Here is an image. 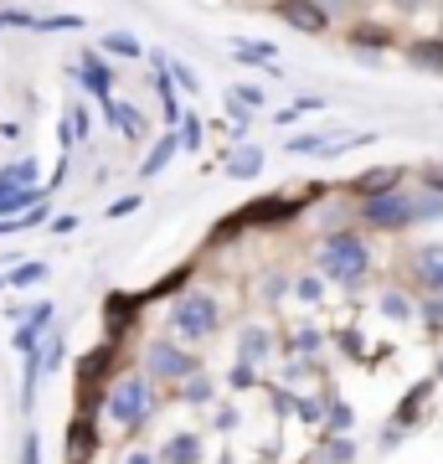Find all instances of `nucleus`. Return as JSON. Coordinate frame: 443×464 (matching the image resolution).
<instances>
[{"instance_id": "20", "label": "nucleus", "mask_w": 443, "mask_h": 464, "mask_svg": "<svg viewBox=\"0 0 443 464\" xmlns=\"http://www.w3.org/2000/svg\"><path fill=\"white\" fill-rule=\"evenodd\" d=\"M237 57H243V63H274L279 52L268 47V42H237Z\"/></svg>"}, {"instance_id": "5", "label": "nucleus", "mask_w": 443, "mask_h": 464, "mask_svg": "<svg viewBox=\"0 0 443 464\" xmlns=\"http://www.w3.org/2000/svg\"><path fill=\"white\" fill-rule=\"evenodd\" d=\"M274 16L289 21V26H299V32H310V36H320L330 26L325 11H320L314 0H279V5H274Z\"/></svg>"}, {"instance_id": "19", "label": "nucleus", "mask_w": 443, "mask_h": 464, "mask_svg": "<svg viewBox=\"0 0 443 464\" xmlns=\"http://www.w3.org/2000/svg\"><path fill=\"white\" fill-rule=\"evenodd\" d=\"M99 47L103 52H119V57H140V42H134V36H124V32H109Z\"/></svg>"}, {"instance_id": "29", "label": "nucleus", "mask_w": 443, "mask_h": 464, "mask_svg": "<svg viewBox=\"0 0 443 464\" xmlns=\"http://www.w3.org/2000/svg\"><path fill=\"white\" fill-rule=\"evenodd\" d=\"M381 315L402 320V315H408V299H402V295H381Z\"/></svg>"}, {"instance_id": "14", "label": "nucleus", "mask_w": 443, "mask_h": 464, "mask_svg": "<svg viewBox=\"0 0 443 464\" xmlns=\"http://www.w3.org/2000/svg\"><path fill=\"white\" fill-rule=\"evenodd\" d=\"M176 150H181V134L170 130V134H165V140H160V145H155V150H149V155H145V166H140V176H155V170H165V160H170Z\"/></svg>"}, {"instance_id": "31", "label": "nucleus", "mask_w": 443, "mask_h": 464, "mask_svg": "<svg viewBox=\"0 0 443 464\" xmlns=\"http://www.w3.org/2000/svg\"><path fill=\"white\" fill-rule=\"evenodd\" d=\"M5 26H36V16H26V11H0V32Z\"/></svg>"}, {"instance_id": "25", "label": "nucleus", "mask_w": 443, "mask_h": 464, "mask_svg": "<svg viewBox=\"0 0 443 464\" xmlns=\"http://www.w3.org/2000/svg\"><path fill=\"white\" fill-rule=\"evenodd\" d=\"M165 67H170V78H176V83H181L186 88V93H197V72H191V67H186V63H165Z\"/></svg>"}, {"instance_id": "11", "label": "nucleus", "mask_w": 443, "mask_h": 464, "mask_svg": "<svg viewBox=\"0 0 443 464\" xmlns=\"http://www.w3.org/2000/svg\"><path fill=\"white\" fill-rule=\"evenodd\" d=\"M165 464H201V439L197 433H170L165 439Z\"/></svg>"}, {"instance_id": "37", "label": "nucleus", "mask_w": 443, "mask_h": 464, "mask_svg": "<svg viewBox=\"0 0 443 464\" xmlns=\"http://www.w3.org/2000/svg\"><path fill=\"white\" fill-rule=\"evenodd\" d=\"M134 207H140V197H124V201H114L109 212H114V217H124V212H134Z\"/></svg>"}, {"instance_id": "39", "label": "nucleus", "mask_w": 443, "mask_h": 464, "mask_svg": "<svg viewBox=\"0 0 443 464\" xmlns=\"http://www.w3.org/2000/svg\"><path fill=\"white\" fill-rule=\"evenodd\" d=\"M428 186H438V191H443V176H438V170H433V176H428Z\"/></svg>"}, {"instance_id": "34", "label": "nucleus", "mask_w": 443, "mask_h": 464, "mask_svg": "<svg viewBox=\"0 0 443 464\" xmlns=\"http://www.w3.org/2000/svg\"><path fill=\"white\" fill-rule=\"evenodd\" d=\"M351 454H356L351 444H330V459H335V464H351Z\"/></svg>"}, {"instance_id": "3", "label": "nucleus", "mask_w": 443, "mask_h": 464, "mask_svg": "<svg viewBox=\"0 0 443 464\" xmlns=\"http://www.w3.org/2000/svg\"><path fill=\"white\" fill-rule=\"evenodd\" d=\"M222 325V304L212 295H186L176 310H170V331L181 341H207V335Z\"/></svg>"}, {"instance_id": "13", "label": "nucleus", "mask_w": 443, "mask_h": 464, "mask_svg": "<svg viewBox=\"0 0 443 464\" xmlns=\"http://www.w3.org/2000/svg\"><path fill=\"white\" fill-rule=\"evenodd\" d=\"M397 176H402L397 166H377V170H366L361 181H356V191H361V197L371 201V197H381V191H392V186H397Z\"/></svg>"}, {"instance_id": "26", "label": "nucleus", "mask_w": 443, "mask_h": 464, "mask_svg": "<svg viewBox=\"0 0 443 464\" xmlns=\"http://www.w3.org/2000/svg\"><path fill=\"white\" fill-rule=\"evenodd\" d=\"M423 320L433 325V331L443 325V295H428V299H423Z\"/></svg>"}, {"instance_id": "4", "label": "nucleus", "mask_w": 443, "mask_h": 464, "mask_svg": "<svg viewBox=\"0 0 443 464\" xmlns=\"http://www.w3.org/2000/svg\"><path fill=\"white\" fill-rule=\"evenodd\" d=\"M201 366L197 356H186L181 346H170V341H160V346H149V377H170V382H191Z\"/></svg>"}, {"instance_id": "22", "label": "nucleus", "mask_w": 443, "mask_h": 464, "mask_svg": "<svg viewBox=\"0 0 443 464\" xmlns=\"http://www.w3.org/2000/svg\"><path fill=\"white\" fill-rule=\"evenodd\" d=\"M130 310H134V299L130 295H114V299H109V325H114V331H124Z\"/></svg>"}, {"instance_id": "21", "label": "nucleus", "mask_w": 443, "mask_h": 464, "mask_svg": "<svg viewBox=\"0 0 443 464\" xmlns=\"http://www.w3.org/2000/svg\"><path fill=\"white\" fill-rule=\"evenodd\" d=\"M57 366H63V331L47 335V346H42V372H52V377H57Z\"/></svg>"}, {"instance_id": "28", "label": "nucleus", "mask_w": 443, "mask_h": 464, "mask_svg": "<svg viewBox=\"0 0 443 464\" xmlns=\"http://www.w3.org/2000/svg\"><path fill=\"white\" fill-rule=\"evenodd\" d=\"M314 109H325V103H320V99H299L294 109H284V114H279V124H289V119H299V114H314Z\"/></svg>"}, {"instance_id": "1", "label": "nucleus", "mask_w": 443, "mask_h": 464, "mask_svg": "<svg viewBox=\"0 0 443 464\" xmlns=\"http://www.w3.org/2000/svg\"><path fill=\"white\" fill-rule=\"evenodd\" d=\"M366 268H371V258H366V243L356 237V232H330L325 248H320V274H330L335 284H356L366 279Z\"/></svg>"}, {"instance_id": "23", "label": "nucleus", "mask_w": 443, "mask_h": 464, "mask_svg": "<svg viewBox=\"0 0 443 464\" xmlns=\"http://www.w3.org/2000/svg\"><path fill=\"white\" fill-rule=\"evenodd\" d=\"M181 398H186V402H207V398H212V382L197 372L191 382H181Z\"/></svg>"}, {"instance_id": "35", "label": "nucleus", "mask_w": 443, "mask_h": 464, "mask_svg": "<svg viewBox=\"0 0 443 464\" xmlns=\"http://www.w3.org/2000/svg\"><path fill=\"white\" fill-rule=\"evenodd\" d=\"M299 299H320V279H299Z\"/></svg>"}, {"instance_id": "16", "label": "nucleus", "mask_w": 443, "mask_h": 464, "mask_svg": "<svg viewBox=\"0 0 443 464\" xmlns=\"http://www.w3.org/2000/svg\"><path fill=\"white\" fill-rule=\"evenodd\" d=\"M42 279H47V264H42V258H32V264H16L11 274H5V284H11V289H32V284H42Z\"/></svg>"}, {"instance_id": "7", "label": "nucleus", "mask_w": 443, "mask_h": 464, "mask_svg": "<svg viewBox=\"0 0 443 464\" xmlns=\"http://www.w3.org/2000/svg\"><path fill=\"white\" fill-rule=\"evenodd\" d=\"M42 197H47V191H42V186H5L0 181V222H11V217H26V212H36V207H42Z\"/></svg>"}, {"instance_id": "18", "label": "nucleus", "mask_w": 443, "mask_h": 464, "mask_svg": "<svg viewBox=\"0 0 443 464\" xmlns=\"http://www.w3.org/2000/svg\"><path fill=\"white\" fill-rule=\"evenodd\" d=\"M412 63L443 72V42H418V47H412Z\"/></svg>"}, {"instance_id": "38", "label": "nucleus", "mask_w": 443, "mask_h": 464, "mask_svg": "<svg viewBox=\"0 0 443 464\" xmlns=\"http://www.w3.org/2000/svg\"><path fill=\"white\" fill-rule=\"evenodd\" d=\"M124 464H155V459H149V454H130Z\"/></svg>"}, {"instance_id": "30", "label": "nucleus", "mask_w": 443, "mask_h": 464, "mask_svg": "<svg viewBox=\"0 0 443 464\" xmlns=\"http://www.w3.org/2000/svg\"><path fill=\"white\" fill-rule=\"evenodd\" d=\"M21 464H42V444H36V433L21 439Z\"/></svg>"}, {"instance_id": "9", "label": "nucleus", "mask_w": 443, "mask_h": 464, "mask_svg": "<svg viewBox=\"0 0 443 464\" xmlns=\"http://www.w3.org/2000/svg\"><path fill=\"white\" fill-rule=\"evenodd\" d=\"M93 449H99V439H93V418L78 413L72 418V444H67V454H72V464H88L93 459Z\"/></svg>"}, {"instance_id": "15", "label": "nucleus", "mask_w": 443, "mask_h": 464, "mask_svg": "<svg viewBox=\"0 0 443 464\" xmlns=\"http://www.w3.org/2000/svg\"><path fill=\"white\" fill-rule=\"evenodd\" d=\"M258 170H263V150H253V145H243V155H232L227 160L232 181H247V176H258Z\"/></svg>"}, {"instance_id": "27", "label": "nucleus", "mask_w": 443, "mask_h": 464, "mask_svg": "<svg viewBox=\"0 0 443 464\" xmlns=\"http://www.w3.org/2000/svg\"><path fill=\"white\" fill-rule=\"evenodd\" d=\"M181 145H186V150H201V119H197V114H186V130H181Z\"/></svg>"}, {"instance_id": "8", "label": "nucleus", "mask_w": 443, "mask_h": 464, "mask_svg": "<svg viewBox=\"0 0 443 464\" xmlns=\"http://www.w3.org/2000/svg\"><path fill=\"white\" fill-rule=\"evenodd\" d=\"M47 320H52V304H36L32 315H26V320L16 325V351H26V356H36V351L47 346V341H42V331H47Z\"/></svg>"}, {"instance_id": "24", "label": "nucleus", "mask_w": 443, "mask_h": 464, "mask_svg": "<svg viewBox=\"0 0 443 464\" xmlns=\"http://www.w3.org/2000/svg\"><path fill=\"white\" fill-rule=\"evenodd\" d=\"M82 16H42L36 21V32H78Z\"/></svg>"}, {"instance_id": "12", "label": "nucleus", "mask_w": 443, "mask_h": 464, "mask_svg": "<svg viewBox=\"0 0 443 464\" xmlns=\"http://www.w3.org/2000/svg\"><path fill=\"white\" fill-rule=\"evenodd\" d=\"M268 351H274V335H268V331H258V325H247V331H243V341H237V356H243V366L268 362Z\"/></svg>"}, {"instance_id": "17", "label": "nucleus", "mask_w": 443, "mask_h": 464, "mask_svg": "<svg viewBox=\"0 0 443 464\" xmlns=\"http://www.w3.org/2000/svg\"><path fill=\"white\" fill-rule=\"evenodd\" d=\"M0 181L5 186H36V160H11V166L0 170Z\"/></svg>"}, {"instance_id": "36", "label": "nucleus", "mask_w": 443, "mask_h": 464, "mask_svg": "<svg viewBox=\"0 0 443 464\" xmlns=\"http://www.w3.org/2000/svg\"><path fill=\"white\" fill-rule=\"evenodd\" d=\"M299 418H310V423H320V402H314V398H310V402H299Z\"/></svg>"}, {"instance_id": "6", "label": "nucleus", "mask_w": 443, "mask_h": 464, "mask_svg": "<svg viewBox=\"0 0 443 464\" xmlns=\"http://www.w3.org/2000/svg\"><path fill=\"white\" fill-rule=\"evenodd\" d=\"M412 279L423 284L428 295H443V243H428V248L412 253Z\"/></svg>"}, {"instance_id": "32", "label": "nucleus", "mask_w": 443, "mask_h": 464, "mask_svg": "<svg viewBox=\"0 0 443 464\" xmlns=\"http://www.w3.org/2000/svg\"><path fill=\"white\" fill-rule=\"evenodd\" d=\"M232 99H237V103H263V88H253V83H237V88H232Z\"/></svg>"}, {"instance_id": "2", "label": "nucleus", "mask_w": 443, "mask_h": 464, "mask_svg": "<svg viewBox=\"0 0 443 464\" xmlns=\"http://www.w3.org/2000/svg\"><path fill=\"white\" fill-rule=\"evenodd\" d=\"M149 413H155V382L140 377V372L124 377L114 392H109V418H114L119 429H140Z\"/></svg>"}, {"instance_id": "10", "label": "nucleus", "mask_w": 443, "mask_h": 464, "mask_svg": "<svg viewBox=\"0 0 443 464\" xmlns=\"http://www.w3.org/2000/svg\"><path fill=\"white\" fill-rule=\"evenodd\" d=\"M82 83H88L103 103H109V88H114V67L103 63L99 52H88V57H82Z\"/></svg>"}, {"instance_id": "33", "label": "nucleus", "mask_w": 443, "mask_h": 464, "mask_svg": "<svg viewBox=\"0 0 443 464\" xmlns=\"http://www.w3.org/2000/svg\"><path fill=\"white\" fill-rule=\"evenodd\" d=\"M330 423H335V429H351V408H341V402H335V408H330Z\"/></svg>"}]
</instances>
